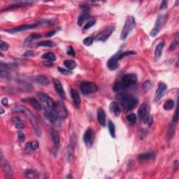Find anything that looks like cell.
<instances>
[{
    "label": "cell",
    "instance_id": "obj_1",
    "mask_svg": "<svg viewBox=\"0 0 179 179\" xmlns=\"http://www.w3.org/2000/svg\"><path fill=\"white\" fill-rule=\"evenodd\" d=\"M118 99L123 109L126 111L133 109L138 103V99L135 96L127 93H121L118 96Z\"/></svg>",
    "mask_w": 179,
    "mask_h": 179
},
{
    "label": "cell",
    "instance_id": "obj_2",
    "mask_svg": "<svg viewBox=\"0 0 179 179\" xmlns=\"http://www.w3.org/2000/svg\"><path fill=\"white\" fill-rule=\"evenodd\" d=\"M13 111L15 112L22 113L24 114L25 116H27V118H29L30 122L32 123V126H33L34 130H35V131L36 132V134H37V136H41V131L40 130H39L38 125H37V120H36L35 116L32 115V113L29 109H27L24 106H16L15 108L13 109Z\"/></svg>",
    "mask_w": 179,
    "mask_h": 179
},
{
    "label": "cell",
    "instance_id": "obj_3",
    "mask_svg": "<svg viewBox=\"0 0 179 179\" xmlns=\"http://www.w3.org/2000/svg\"><path fill=\"white\" fill-rule=\"evenodd\" d=\"M135 27V19L133 16H128L127 18L126 21H125V25L122 30L121 39V40H125L127 37H128L133 29Z\"/></svg>",
    "mask_w": 179,
    "mask_h": 179
},
{
    "label": "cell",
    "instance_id": "obj_4",
    "mask_svg": "<svg viewBox=\"0 0 179 179\" xmlns=\"http://www.w3.org/2000/svg\"><path fill=\"white\" fill-rule=\"evenodd\" d=\"M118 82L121 86L122 90H125L127 88L133 86L137 83V76L134 74H126L122 78L121 81Z\"/></svg>",
    "mask_w": 179,
    "mask_h": 179
},
{
    "label": "cell",
    "instance_id": "obj_5",
    "mask_svg": "<svg viewBox=\"0 0 179 179\" xmlns=\"http://www.w3.org/2000/svg\"><path fill=\"white\" fill-rule=\"evenodd\" d=\"M80 90L82 94H83L84 95H87V94L96 92L98 90V87L97 86L96 84L93 83L92 82L85 81L80 83Z\"/></svg>",
    "mask_w": 179,
    "mask_h": 179
},
{
    "label": "cell",
    "instance_id": "obj_6",
    "mask_svg": "<svg viewBox=\"0 0 179 179\" xmlns=\"http://www.w3.org/2000/svg\"><path fill=\"white\" fill-rule=\"evenodd\" d=\"M37 96L39 98V99L42 101V102L44 104L46 107L45 108L50 109L53 111L55 106V102L53 101V99L51 97L48 96V94L46 93L39 92H37Z\"/></svg>",
    "mask_w": 179,
    "mask_h": 179
},
{
    "label": "cell",
    "instance_id": "obj_7",
    "mask_svg": "<svg viewBox=\"0 0 179 179\" xmlns=\"http://www.w3.org/2000/svg\"><path fill=\"white\" fill-rule=\"evenodd\" d=\"M43 24H44V23L38 22V23H35V24L24 25H20L19 27H17L11 28V29L9 30H5V31H6V32H8V33H10V34H14V33H16V32L27 31V30L35 29V28H37L38 27H40Z\"/></svg>",
    "mask_w": 179,
    "mask_h": 179
},
{
    "label": "cell",
    "instance_id": "obj_8",
    "mask_svg": "<svg viewBox=\"0 0 179 179\" xmlns=\"http://www.w3.org/2000/svg\"><path fill=\"white\" fill-rule=\"evenodd\" d=\"M53 111L55 113L59 119H64L67 117V109H66L64 104L61 101L55 103V106Z\"/></svg>",
    "mask_w": 179,
    "mask_h": 179
},
{
    "label": "cell",
    "instance_id": "obj_9",
    "mask_svg": "<svg viewBox=\"0 0 179 179\" xmlns=\"http://www.w3.org/2000/svg\"><path fill=\"white\" fill-rule=\"evenodd\" d=\"M165 18L166 15H164V14H161V15L158 16V17H157L156 20V22H155V25L153 27V29L150 32V35L152 37H156V36L160 33L161 29H162V25H163L164 20H165Z\"/></svg>",
    "mask_w": 179,
    "mask_h": 179
},
{
    "label": "cell",
    "instance_id": "obj_10",
    "mask_svg": "<svg viewBox=\"0 0 179 179\" xmlns=\"http://www.w3.org/2000/svg\"><path fill=\"white\" fill-rule=\"evenodd\" d=\"M114 31L113 26H108L104 29L101 30L99 33L96 36L95 39L97 41H101V42H106L109 38L111 35Z\"/></svg>",
    "mask_w": 179,
    "mask_h": 179
},
{
    "label": "cell",
    "instance_id": "obj_11",
    "mask_svg": "<svg viewBox=\"0 0 179 179\" xmlns=\"http://www.w3.org/2000/svg\"><path fill=\"white\" fill-rule=\"evenodd\" d=\"M76 146V136L72 135L71 137L70 142H69V146L67 148V160L68 162H70L71 160L73 159V156H74V153L75 148Z\"/></svg>",
    "mask_w": 179,
    "mask_h": 179
},
{
    "label": "cell",
    "instance_id": "obj_12",
    "mask_svg": "<svg viewBox=\"0 0 179 179\" xmlns=\"http://www.w3.org/2000/svg\"><path fill=\"white\" fill-rule=\"evenodd\" d=\"M166 88H167V86H166L165 83H163V82L159 83L158 87H157V90L155 92V97H154V101L155 102H157L163 97L166 91Z\"/></svg>",
    "mask_w": 179,
    "mask_h": 179
},
{
    "label": "cell",
    "instance_id": "obj_13",
    "mask_svg": "<svg viewBox=\"0 0 179 179\" xmlns=\"http://www.w3.org/2000/svg\"><path fill=\"white\" fill-rule=\"evenodd\" d=\"M94 132L91 128H88L85 131L83 136V141L87 147H91L94 141Z\"/></svg>",
    "mask_w": 179,
    "mask_h": 179
},
{
    "label": "cell",
    "instance_id": "obj_14",
    "mask_svg": "<svg viewBox=\"0 0 179 179\" xmlns=\"http://www.w3.org/2000/svg\"><path fill=\"white\" fill-rule=\"evenodd\" d=\"M118 54L119 51L117 52L115 55H113L112 57H111V58L109 59L108 62H107V67H108L109 69H110V70L114 71L119 68V60H118Z\"/></svg>",
    "mask_w": 179,
    "mask_h": 179
},
{
    "label": "cell",
    "instance_id": "obj_15",
    "mask_svg": "<svg viewBox=\"0 0 179 179\" xmlns=\"http://www.w3.org/2000/svg\"><path fill=\"white\" fill-rule=\"evenodd\" d=\"M1 167H2L3 171L4 172L5 174L8 176H13V169L11 165L8 164L6 159L4 157L3 153L1 152Z\"/></svg>",
    "mask_w": 179,
    "mask_h": 179
},
{
    "label": "cell",
    "instance_id": "obj_16",
    "mask_svg": "<svg viewBox=\"0 0 179 179\" xmlns=\"http://www.w3.org/2000/svg\"><path fill=\"white\" fill-rule=\"evenodd\" d=\"M45 117L48 121H49L53 125H58L59 123V119L57 116L55 115V113L52 110L45 108V113H44Z\"/></svg>",
    "mask_w": 179,
    "mask_h": 179
},
{
    "label": "cell",
    "instance_id": "obj_17",
    "mask_svg": "<svg viewBox=\"0 0 179 179\" xmlns=\"http://www.w3.org/2000/svg\"><path fill=\"white\" fill-rule=\"evenodd\" d=\"M53 83H54L55 90L57 92V93L58 94V95L60 96L62 99H66V93L65 92H64V87L63 86H62L61 82L60 81V80H58L57 79H54L53 80Z\"/></svg>",
    "mask_w": 179,
    "mask_h": 179
},
{
    "label": "cell",
    "instance_id": "obj_18",
    "mask_svg": "<svg viewBox=\"0 0 179 179\" xmlns=\"http://www.w3.org/2000/svg\"><path fill=\"white\" fill-rule=\"evenodd\" d=\"M51 134L52 141H53V144H54L55 148H56V150H58L59 147H60V136H59L58 132V131H56V130H52Z\"/></svg>",
    "mask_w": 179,
    "mask_h": 179
},
{
    "label": "cell",
    "instance_id": "obj_19",
    "mask_svg": "<svg viewBox=\"0 0 179 179\" xmlns=\"http://www.w3.org/2000/svg\"><path fill=\"white\" fill-rule=\"evenodd\" d=\"M155 153H153V152H150V153H143L139 155V156H138V160H139V162H144L148 160H153V159L155 158Z\"/></svg>",
    "mask_w": 179,
    "mask_h": 179
},
{
    "label": "cell",
    "instance_id": "obj_20",
    "mask_svg": "<svg viewBox=\"0 0 179 179\" xmlns=\"http://www.w3.org/2000/svg\"><path fill=\"white\" fill-rule=\"evenodd\" d=\"M22 101H25V102H27V103L30 104H31L37 111L42 110V106H41L39 101H37L35 98H33V97L26 98V99H23Z\"/></svg>",
    "mask_w": 179,
    "mask_h": 179
},
{
    "label": "cell",
    "instance_id": "obj_21",
    "mask_svg": "<svg viewBox=\"0 0 179 179\" xmlns=\"http://www.w3.org/2000/svg\"><path fill=\"white\" fill-rule=\"evenodd\" d=\"M165 46V42L164 41L161 42L160 43H159L157 44V46L155 48V59H160L161 55L162 54V51H163V49Z\"/></svg>",
    "mask_w": 179,
    "mask_h": 179
},
{
    "label": "cell",
    "instance_id": "obj_22",
    "mask_svg": "<svg viewBox=\"0 0 179 179\" xmlns=\"http://www.w3.org/2000/svg\"><path fill=\"white\" fill-rule=\"evenodd\" d=\"M35 80L37 83L39 84L40 85H42V86H47L50 83L49 79L46 76H44V75H39V76H37L35 78Z\"/></svg>",
    "mask_w": 179,
    "mask_h": 179
},
{
    "label": "cell",
    "instance_id": "obj_23",
    "mask_svg": "<svg viewBox=\"0 0 179 179\" xmlns=\"http://www.w3.org/2000/svg\"><path fill=\"white\" fill-rule=\"evenodd\" d=\"M97 119L99 124L104 127L106 125V114L103 109L99 108L97 110Z\"/></svg>",
    "mask_w": 179,
    "mask_h": 179
},
{
    "label": "cell",
    "instance_id": "obj_24",
    "mask_svg": "<svg viewBox=\"0 0 179 179\" xmlns=\"http://www.w3.org/2000/svg\"><path fill=\"white\" fill-rule=\"evenodd\" d=\"M146 115H147V105H146V104L144 103L141 105L140 108L139 109L138 116H139V119L143 121Z\"/></svg>",
    "mask_w": 179,
    "mask_h": 179
},
{
    "label": "cell",
    "instance_id": "obj_25",
    "mask_svg": "<svg viewBox=\"0 0 179 179\" xmlns=\"http://www.w3.org/2000/svg\"><path fill=\"white\" fill-rule=\"evenodd\" d=\"M71 98H72L73 101H74V104L76 106H79L80 104V97L78 94V92H77L76 90L74 89H71Z\"/></svg>",
    "mask_w": 179,
    "mask_h": 179
},
{
    "label": "cell",
    "instance_id": "obj_26",
    "mask_svg": "<svg viewBox=\"0 0 179 179\" xmlns=\"http://www.w3.org/2000/svg\"><path fill=\"white\" fill-rule=\"evenodd\" d=\"M110 110L111 111L113 112L114 113V115L116 116H119L121 115V109L120 108V106L115 101H113L110 104Z\"/></svg>",
    "mask_w": 179,
    "mask_h": 179
},
{
    "label": "cell",
    "instance_id": "obj_27",
    "mask_svg": "<svg viewBox=\"0 0 179 179\" xmlns=\"http://www.w3.org/2000/svg\"><path fill=\"white\" fill-rule=\"evenodd\" d=\"M12 121L15 123V127L16 129L21 130V129H23L25 128V122L24 121H23L20 118L14 117Z\"/></svg>",
    "mask_w": 179,
    "mask_h": 179
},
{
    "label": "cell",
    "instance_id": "obj_28",
    "mask_svg": "<svg viewBox=\"0 0 179 179\" xmlns=\"http://www.w3.org/2000/svg\"><path fill=\"white\" fill-rule=\"evenodd\" d=\"M24 176L27 178H37L38 177V174L36 171L33 169H27L24 171Z\"/></svg>",
    "mask_w": 179,
    "mask_h": 179
},
{
    "label": "cell",
    "instance_id": "obj_29",
    "mask_svg": "<svg viewBox=\"0 0 179 179\" xmlns=\"http://www.w3.org/2000/svg\"><path fill=\"white\" fill-rule=\"evenodd\" d=\"M41 37H42V35H39V34H33V35L29 36V37L25 39V44L28 46V45H30L32 42H33L34 41L37 40V39H40Z\"/></svg>",
    "mask_w": 179,
    "mask_h": 179
},
{
    "label": "cell",
    "instance_id": "obj_30",
    "mask_svg": "<svg viewBox=\"0 0 179 179\" xmlns=\"http://www.w3.org/2000/svg\"><path fill=\"white\" fill-rule=\"evenodd\" d=\"M30 4H32V2H20L18 4H16L10 5L9 6L7 7V8H5L4 10L7 11V10H10V9H13V8H20V7L27 6H29ZM4 10H3V11H4Z\"/></svg>",
    "mask_w": 179,
    "mask_h": 179
},
{
    "label": "cell",
    "instance_id": "obj_31",
    "mask_svg": "<svg viewBox=\"0 0 179 179\" xmlns=\"http://www.w3.org/2000/svg\"><path fill=\"white\" fill-rule=\"evenodd\" d=\"M89 17H90V16L87 13H85V12H84V13L80 14V15L78 16V23H77L78 25V26L83 25V23L85 22L86 20L88 19Z\"/></svg>",
    "mask_w": 179,
    "mask_h": 179
},
{
    "label": "cell",
    "instance_id": "obj_32",
    "mask_svg": "<svg viewBox=\"0 0 179 179\" xmlns=\"http://www.w3.org/2000/svg\"><path fill=\"white\" fill-rule=\"evenodd\" d=\"M64 65L69 70H72L76 68V64L75 61L72 60H66L64 61Z\"/></svg>",
    "mask_w": 179,
    "mask_h": 179
},
{
    "label": "cell",
    "instance_id": "obj_33",
    "mask_svg": "<svg viewBox=\"0 0 179 179\" xmlns=\"http://www.w3.org/2000/svg\"><path fill=\"white\" fill-rule=\"evenodd\" d=\"M54 46V43L50 40L42 41V42H39L38 44H37V46H38V47H53Z\"/></svg>",
    "mask_w": 179,
    "mask_h": 179
},
{
    "label": "cell",
    "instance_id": "obj_34",
    "mask_svg": "<svg viewBox=\"0 0 179 179\" xmlns=\"http://www.w3.org/2000/svg\"><path fill=\"white\" fill-rule=\"evenodd\" d=\"M174 101L172 99H168L166 100V101H165V103L164 104V106H163V108L164 110L166 111H169V110H171L173 107H174Z\"/></svg>",
    "mask_w": 179,
    "mask_h": 179
},
{
    "label": "cell",
    "instance_id": "obj_35",
    "mask_svg": "<svg viewBox=\"0 0 179 179\" xmlns=\"http://www.w3.org/2000/svg\"><path fill=\"white\" fill-rule=\"evenodd\" d=\"M42 58L43 59H46V60H49L50 62H53L56 60V57H55V54L52 52H48V53H45V54L42 55Z\"/></svg>",
    "mask_w": 179,
    "mask_h": 179
},
{
    "label": "cell",
    "instance_id": "obj_36",
    "mask_svg": "<svg viewBox=\"0 0 179 179\" xmlns=\"http://www.w3.org/2000/svg\"><path fill=\"white\" fill-rule=\"evenodd\" d=\"M108 127H109V132H110V134H111V137L115 138L116 137V128H115V125H114L113 124V123L112 121H109V123H108Z\"/></svg>",
    "mask_w": 179,
    "mask_h": 179
},
{
    "label": "cell",
    "instance_id": "obj_37",
    "mask_svg": "<svg viewBox=\"0 0 179 179\" xmlns=\"http://www.w3.org/2000/svg\"><path fill=\"white\" fill-rule=\"evenodd\" d=\"M137 116L134 113L130 114V115L127 116V121L129 122L130 125H135V123H137Z\"/></svg>",
    "mask_w": 179,
    "mask_h": 179
},
{
    "label": "cell",
    "instance_id": "obj_38",
    "mask_svg": "<svg viewBox=\"0 0 179 179\" xmlns=\"http://www.w3.org/2000/svg\"><path fill=\"white\" fill-rule=\"evenodd\" d=\"M39 144L37 141H32V142H30V143H27V144H26V148H30V149L32 150H37L39 148Z\"/></svg>",
    "mask_w": 179,
    "mask_h": 179
},
{
    "label": "cell",
    "instance_id": "obj_39",
    "mask_svg": "<svg viewBox=\"0 0 179 179\" xmlns=\"http://www.w3.org/2000/svg\"><path fill=\"white\" fill-rule=\"evenodd\" d=\"M178 35H176V37L173 39V42L171 44V46H170V50H171V51H174V50L178 47Z\"/></svg>",
    "mask_w": 179,
    "mask_h": 179
},
{
    "label": "cell",
    "instance_id": "obj_40",
    "mask_svg": "<svg viewBox=\"0 0 179 179\" xmlns=\"http://www.w3.org/2000/svg\"><path fill=\"white\" fill-rule=\"evenodd\" d=\"M174 133H175V127L174 125H170V128L169 129V130H168L167 132V139H171V138H172L173 136H174Z\"/></svg>",
    "mask_w": 179,
    "mask_h": 179
},
{
    "label": "cell",
    "instance_id": "obj_41",
    "mask_svg": "<svg viewBox=\"0 0 179 179\" xmlns=\"http://www.w3.org/2000/svg\"><path fill=\"white\" fill-rule=\"evenodd\" d=\"M143 121H144V123L148 125H151L152 123H153V116L149 115V114H147Z\"/></svg>",
    "mask_w": 179,
    "mask_h": 179
},
{
    "label": "cell",
    "instance_id": "obj_42",
    "mask_svg": "<svg viewBox=\"0 0 179 179\" xmlns=\"http://www.w3.org/2000/svg\"><path fill=\"white\" fill-rule=\"evenodd\" d=\"M58 71H60L61 74L66 75V76H69V75L72 74V71L71 70H67V69H65L64 68H62L60 67H58Z\"/></svg>",
    "mask_w": 179,
    "mask_h": 179
},
{
    "label": "cell",
    "instance_id": "obj_43",
    "mask_svg": "<svg viewBox=\"0 0 179 179\" xmlns=\"http://www.w3.org/2000/svg\"><path fill=\"white\" fill-rule=\"evenodd\" d=\"M95 24H96V21L94 20H91L88 21V22L86 23V25L84 26L83 29L85 30H88V29H90V28L92 27V26H94Z\"/></svg>",
    "mask_w": 179,
    "mask_h": 179
},
{
    "label": "cell",
    "instance_id": "obj_44",
    "mask_svg": "<svg viewBox=\"0 0 179 179\" xmlns=\"http://www.w3.org/2000/svg\"><path fill=\"white\" fill-rule=\"evenodd\" d=\"M93 42H94V39H93L92 37H86L85 39L83 40V44L87 46H91L93 44Z\"/></svg>",
    "mask_w": 179,
    "mask_h": 179
},
{
    "label": "cell",
    "instance_id": "obj_45",
    "mask_svg": "<svg viewBox=\"0 0 179 179\" xmlns=\"http://www.w3.org/2000/svg\"><path fill=\"white\" fill-rule=\"evenodd\" d=\"M9 46L8 45L6 44V43L4 42L3 41H1L0 42V49H1V51H6L8 49Z\"/></svg>",
    "mask_w": 179,
    "mask_h": 179
},
{
    "label": "cell",
    "instance_id": "obj_46",
    "mask_svg": "<svg viewBox=\"0 0 179 179\" xmlns=\"http://www.w3.org/2000/svg\"><path fill=\"white\" fill-rule=\"evenodd\" d=\"M178 118H179V116H178V106H177L176 107V111H175L174 115H173V123H178Z\"/></svg>",
    "mask_w": 179,
    "mask_h": 179
},
{
    "label": "cell",
    "instance_id": "obj_47",
    "mask_svg": "<svg viewBox=\"0 0 179 179\" xmlns=\"http://www.w3.org/2000/svg\"><path fill=\"white\" fill-rule=\"evenodd\" d=\"M35 55V53L33 51H27L23 54V57L25 58H30V57H34Z\"/></svg>",
    "mask_w": 179,
    "mask_h": 179
},
{
    "label": "cell",
    "instance_id": "obj_48",
    "mask_svg": "<svg viewBox=\"0 0 179 179\" xmlns=\"http://www.w3.org/2000/svg\"><path fill=\"white\" fill-rule=\"evenodd\" d=\"M18 138L20 141L23 142V141H25V135L23 132H18Z\"/></svg>",
    "mask_w": 179,
    "mask_h": 179
},
{
    "label": "cell",
    "instance_id": "obj_49",
    "mask_svg": "<svg viewBox=\"0 0 179 179\" xmlns=\"http://www.w3.org/2000/svg\"><path fill=\"white\" fill-rule=\"evenodd\" d=\"M151 87V82L150 80H146V82H144V83L143 84V88L145 90H148V89H150V87Z\"/></svg>",
    "mask_w": 179,
    "mask_h": 179
},
{
    "label": "cell",
    "instance_id": "obj_50",
    "mask_svg": "<svg viewBox=\"0 0 179 179\" xmlns=\"http://www.w3.org/2000/svg\"><path fill=\"white\" fill-rule=\"evenodd\" d=\"M67 53L68 55H71V56H73V57H74L75 55H76V53H75L74 49L72 47H71V46H69V48H68Z\"/></svg>",
    "mask_w": 179,
    "mask_h": 179
},
{
    "label": "cell",
    "instance_id": "obj_51",
    "mask_svg": "<svg viewBox=\"0 0 179 179\" xmlns=\"http://www.w3.org/2000/svg\"><path fill=\"white\" fill-rule=\"evenodd\" d=\"M57 32H58V30H52V31L48 32V33L46 34V37H53V35H55V34L57 33Z\"/></svg>",
    "mask_w": 179,
    "mask_h": 179
},
{
    "label": "cell",
    "instance_id": "obj_52",
    "mask_svg": "<svg viewBox=\"0 0 179 179\" xmlns=\"http://www.w3.org/2000/svg\"><path fill=\"white\" fill-rule=\"evenodd\" d=\"M168 6V2L167 1H166V0H164L161 4V6H160V9H165L166 8V7Z\"/></svg>",
    "mask_w": 179,
    "mask_h": 179
},
{
    "label": "cell",
    "instance_id": "obj_53",
    "mask_svg": "<svg viewBox=\"0 0 179 179\" xmlns=\"http://www.w3.org/2000/svg\"><path fill=\"white\" fill-rule=\"evenodd\" d=\"M1 104H2V105L5 106H7L8 104V99H6V98H4V99H2V101H1Z\"/></svg>",
    "mask_w": 179,
    "mask_h": 179
},
{
    "label": "cell",
    "instance_id": "obj_54",
    "mask_svg": "<svg viewBox=\"0 0 179 179\" xmlns=\"http://www.w3.org/2000/svg\"><path fill=\"white\" fill-rule=\"evenodd\" d=\"M173 168H174L175 171H176L178 168V161L176 160L174 162H173Z\"/></svg>",
    "mask_w": 179,
    "mask_h": 179
},
{
    "label": "cell",
    "instance_id": "obj_55",
    "mask_svg": "<svg viewBox=\"0 0 179 179\" xmlns=\"http://www.w3.org/2000/svg\"><path fill=\"white\" fill-rule=\"evenodd\" d=\"M4 113V109H3L2 108H1V114H3Z\"/></svg>",
    "mask_w": 179,
    "mask_h": 179
}]
</instances>
